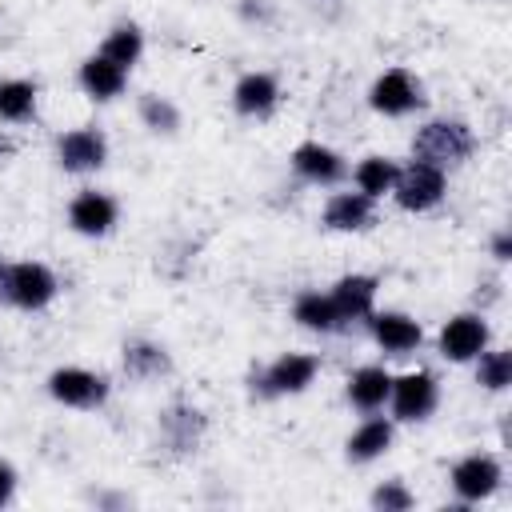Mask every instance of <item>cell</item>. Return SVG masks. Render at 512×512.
<instances>
[{
	"label": "cell",
	"instance_id": "obj_1",
	"mask_svg": "<svg viewBox=\"0 0 512 512\" xmlns=\"http://www.w3.org/2000/svg\"><path fill=\"white\" fill-rule=\"evenodd\" d=\"M472 148H476L472 128L460 124V120H432L412 140V156L424 160V164H436V168H448V164L468 160Z\"/></svg>",
	"mask_w": 512,
	"mask_h": 512
},
{
	"label": "cell",
	"instance_id": "obj_2",
	"mask_svg": "<svg viewBox=\"0 0 512 512\" xmlns=\"http://www.w3.org/2000/svg\"><path fill=\"white\" fill-rule=\"evenodd\" d=\"M392 196L400 208L408 212H428L444 200V168L436 164H424V160H412L408 168L396 172V184H392Z\"/></svg>",
	"mask_w": 512,
	"mask_h": 512
},
{
	"label": "cell",
	"instance_id": "obj_3",
	"mask_svg": "<svg viewBox=\"0 0 512 512\" xmlns=\"http://www.w3.org/2000/svg\"><path fill=\"white\" fill-rule=\"evenodd\" d=\"M0 292H4V300H12L16 308H28V312H32V308H44V304L56 296V276H52L44 264L24 260V264L4 268Z\"/></svg>",
	"mask_w": 512,
	"mask_h": 512
},
{
	"label": "cell",
	"instance_id": "obj_4",
	"mask_svg": "<svg viewBox=\"0 0 512 512\" xmlns=\"http://www.w3.org/2000/svg\"><path fill=\"white\" fill-rule=\"evenodd\" d=\"M484 348H488V324L476 312H460L440 328V356L444 360L464 364V360H476Z\"/></svg>",
	"mask_w": 512,
	"mask_h": 512
},
{
	"label": "cell",
	"instance_id": "obj_5",
	"mask_svg": "<svg viewBox=\"0 0 512 512\" xmlns=\"http://www.w3.org/2000/svg\"><path fill=\"white\" fill-rule=\"evenodd\" d=\"M48 392L60 404H72V408H96V404H104L108 384L88 368H56L48 376Z\"/></svg>",
	"mask_w": 512,
	"mask_h": 512
},
{
	"label": "cell",
	"instance_id": "obj_6",
	"mask_svg": "<svg viewBox=\"0 0 512 512\" xmlns=\"http://www.w3.org/2000/svg\"><path fill=\"white\" fill-rule=\"evenodd\" d=\"M392 412L396 420H424L436 408V380L428 372H408L400 380H392Z\"/></svg>",
	"mask_w": 512,
	"mask_h": 512
},
{
	"label": "cell",
	"instance_id": "obj_7",
	"mask_svg": "<svg viewBox=\"0 0 512 512\" xmlns=\"http://www.w3.org/2000/svg\"><path fill=\"white\" fill-rule=\"evenodd\" d=\"M316 356H304V352H288L280 360L268 364V372L260 376V392L264 396H280V392H304L316 376Z\"/></svg>",
	"mask_w": 512,
	"mask_h": 512
},
{
	"label": "cell",
	"instance_id": "obj_8",
	"mask_svg": "<svg viewBox=\"0 0 512 512\" xmlns=\"http://www.w3.org/2000/svg\"><path fill=\"white\" fill-rule=\"evenodd\" d=\"M56 156H60V164L68 172H88V168H100L104 164L108 144H104V136L96 128H72V132L60 136Z\"/></svg>",
	"mask_w": 512,
	"mask_h": 512
},
{
	"label": "cell",
	"instance_id": "obj_9",
	"mask_svg": "<svg viewBox=\"0 0 512 512\" xmlns=\"http://www.w3.org/2000/svg\"><path fill=\"white\" fill-rule=\"evenodd\" d=\"M372 108L376 112H384V116H404V112H412L416 104H420V88L412 84V76L404 72V68H392V72H384L376 84H372Z\"/></svg>",
	"mask_w": 512,
	"mask_h": 512
},
{
	"label": "cell",
	"instance_id": "obj_10",
	"mask_svg": "<svg viewBox=\"0 0 512 512\" xmlns=\"http://www.w3.org/2000/svg\"><path fill=\"white\" fill-rule=\"evenodd\" d=\"M500 484V464L492 456H464L452 468V488L460 500H484Z\"/></svg>",
	"mask_w": 512,
	"mask_h": 512
},
{
	"label": "cell",
	"instance_id": "obj_11",
	"mask_svg": "<svg viewBox=\"0 0 512 512\" xmlns=\"http://www.w3.org/2000/svg\"><path fill=\"white\" fill-rule=\"evenodd\" d=\"M68 224L76 232H84V236H104L116 224V204L104 192H80L68 204Z\"/></svg>",
	"mask_w": 512,
	"mask_h": 512
},
{
	"label": "cell",
	"instance_id": "obj_12",
	"mask_svg": "<svg viewBox=\"0 0 512 512\" xmlns=\"http://www.w3.org/2000/svg\"><path fill=\"white\" fill-rule=\"evenodd\" d=\"M292 168L304 176V180H312V184H336V180H344V160L332 152V148H324V144H300L296 152H292Z\"/></svg>",
	"mask_w": 512,
	"mask_h": 512
},
{
	"label": "cell",
	"instance_id": "obj_13",
	"mask_svg": "<svg viewBox=\"0 0 512 512\" xmlns=\"http://www.w3.org/2000/svg\"><path fill=\"white\" fill-rule=\"evenodd\" d=\"M372 336L380 340V348L384 352H392V356H404V352H412L416 344H420V324L412 320V316H404V312H380V316H372Z\"/></svg>",
	"mask_w": 512,
	"mask_h": 512
},
{
	"label": "cell",
	"instance_id": "obj_14",
	"mask_svg": "<svg viewBox=\"0 0 512 512\" xmlns=\"http://www.w3.org/2000/svg\"><path fill=\"white\" fill-rule=\"evenodd\" d=\"M328 296H332V304H336V312H340L344 324L348 320H364V316H372L376 280L372 276H344Z\"/></svg>",
	"mask_w": 512,
	"mask_h": 512
},
{
	"label": "cell",
	"instance_id": "obj_15",
	"mask_svg": "<svg viewBox=\"0 0 512 512\" xmlns=\"http://www.w3.org/2000/svg\"><path fill=\"white\" fill-rule=\"evenodd\" d=\"M124 80H128V68L112 64L108 56H92V60L80 64V88H84L92 100H112V96H120Z\"/></svg>",
	"mask_w": 512,
	"mask_h": 512
},
{
	"label": "cell",
	"instance_id": "obj_16",
	"mask_svg": "<svg viewBox=\"0 0 512 512\" xmlns=\"http://www.w3.org/2000/svg\"><path fill=\"white\" fill-rule=\"evenodd\" d=\"M276 96H280V88H276V80H272L268 72H248V76L236 84L232 104H236V112H244V116H268V112L276 108Z\"/></svg>",
	"mask_w": 512,
	"mask_h": 512
},
{
	"label": "cell",
	"instance_id": "obj_17",
	"mask_svg": "<svg viewBox=\"0 0 512 512\" xmlns=\"http://www.w3.org/2000/svg\"><path fill=\"white\" fill-rule=\"evenodd\" d=\"M324 224L336 232H356L372 224V200L364 192H336L324 208Z\"/></svg>",
	"mask_w": 512,
	"mask_h": 512
},
{
	"label": "cell",
	"instance_id": "obj_18",
	"mask_svg": "<svg viewBox=\"0 0 512 512\" xmlns=\"http://www.w3.org/2000/svg\"><path fill=\"white\" fill-rule=\"evenodd\" d=\"M388 392H392V376L384 368H360L348 380V400L356 408H364V412H376L388 400Z\"/></svg>",
	"mask_w": 512,
	"mask_h": 512
},
{
	"label": "cell",
	"instance_id": "obj_19",
	"mask_svg": "<svg viewBox=\"0 0 512 512\" xmlns=\"http://www.w3.org/2000/svg\"><path fill=\"white\" fill-rule=\"evenodd\" d=\"M292 316H296L304 328H312V332H336V328H344V320H340L332 296H320V292H304V296L296 300Z\"/></svg>",
	"mask_w": 512,
	"mask_h": 512
},
{
	"label": "cell",
	"instance_id": "obj_20",
	"mask_svg": "<svg viewBox=\"0 0 512 512\" xmlns=\"http://www.w3.org/2000/svg\"><path fill=\"white\" fill-rule=\"evenodd\" d=\"M388 444H392V420H364L356 432H352V440H348V456L352 460H376L380 452H388Z\"/></svg>",
	"mask_w": 512,
	"mask_h": 512
},
{
	"label": "cell",
	"instance_id": "obj_21",
	"mask_svg": "<svg viewBox=\"0 0 512 512\" xmlns=\"http://www.w3.org/2000/svg\"><path fill=\"white\" fill-rule=\"evenodd\" d=\"M124 372H128L132 380L164 376V372H168V356H164V348H156V344H148V340H136V344L124 348Z\"/></svg>",
	"mask_w": 512,
	"mask_h": 512
},
{
	"label": "cell",
	"instance_id": "obj_22",
	"mask_svg": "<svg viewBox=\"0 0 512 512\" xmlns=\"http://www.w3.org/2000/svg\"><path fill=\"white\" fill-rule=\"evenodd\" d=\"M164 432H168V440L180 448V452H188V448H196V440H200V432H204V416L196 412V408H184V404H176V408H168L164 412Z\"/></svg>",
	"mask_w": 512,
	"mask_h": 512
},
{
	"label": "cell",
	"instance_id": "obj_23",
	"mask_svg": "<svg viewBox=\"0 0 512 512\" xmlns=\"http://www.w3.org/2000/svg\"><path fill=\"white\" fill-rule=\"evenodd\" d=\"M396 172H400V168H396L388 156H368V160H360V168H356V188H360L368 200H376V196L392 192Z\"/></svg>",
	"mask_w": 512,
	"mask_h": 512
},
{
	"label": "cell",
	"instance_id": "obj_24",
	"mask_svg": "<svg viewBox=\"0 0 512 512\" xmlns=\"http://www.w3.org/2000/svg\"><path fill=\"white\" fill-rule=\"evenodd\" d=\"M140 52H144V36H140V28H136V24H116V28L108 32L104 48H100V56H108V60H112V64H120V68L136 64V60H140Z\"/></svg>",
	"mask_w": 512,
	"mask_h": 512
},
{
	"label": "cell",
	"instance_id": "obj_25",
	"mask_svg": "<svg viewBox=\"0 0 512 512\" xmlns=\"http://www.w3.org/2000/svg\"><path fill=\"white\" fill-rule=\"evenodd\" d=\"M32 108H36V84H28V80L0 84V120H28Z\"/></svg>",
	"mask_w": 512,
	"mask_h": 512
},
{
	"label": "cell",
	"instance_id": "obj_26",
	"mask_svg": "<svg viewBox=\"0 0 512 512\" xmlns=\"http://www.w3.org/2000/svg\"><path fill=\"white\" fill-rule=\"evenodd\" d=\"M476 360H480V364H476V380H480L484 388L500 392V388L512 384V356H508V352H480Z\"/></svg>",
	"mask_w": 512,
	"mask_h": 512
},
{
	"label": "cell",
	"instance_id": "obj_27",
	"mask_svg": "<svg viewBox=\"0 0 512 512\" xmlns=\"http://www.w3.org/2000/svg\"><path fill=\"white\" fill-rule=\"evenodd\" d=\"M140 120H144L152 132H176V128H180V112H176V104L164 100V96H144V100H140Z\"/></svg>",
	"mask_w": 512,
	"mask_h": 512
},
{
	"label": "cell",
	"instance_id": "obj_28",
	"mask_svg": "<svg viewBox=\"0 0 512 512\" xmlns=\"http://www.w3.org/2000/svg\"><path fill=\"white\" fill-rule=\"evenodd\" d=\"M372 508H380V512H408V508H412V492H408L404 484L388 480V484H380V488L372 492Z\"/></svg>",
	"mask_w": 512,
	"mask_h": 512
},
{
	"label": "cell",
	"instance_id": "obj_29",
	"mask_svg": "<svg viewBox=\"0 0 512 512\" xmlns=\"http://www.w3.org/2000/svg\"><path fill=\"white\" fill-rule=\"evenodd\" d=\"M12 488H16V472H12V468L0 460V504L12 496Z\"/></svg>",
	"mask_w": 512,
	"mask_h": 512
},
{
	"label": "cell",
	"instance_id": "obj_30",
	"mask_svg": "<svg viewBox=\"0 0 512 512\" xmlns=\"http://www.w3.org/2000/svg\"><path fill=\"white\" fill-rule=\"evenodd\" d=\"M492 256H496V260H508V256H512V236H508V232H500V236L492 240Z\"/></svg>",
	"mask_w": 512,
	"mask_h": 512
},
{
	"label": "cell",
	"instance_id": "obj_31",
	"mask_svg": "<svg viewBox=\"0 0 512 512\" xmlns=\"http://www.w3.org/2000/svg\"><path fill=\"white\" fill-rule=\"evenodd\" d=\"M16 152V140L12 136H0V156H12Z\"/></svg>",
	"mask_w": 512,
	"mask_h": 512
},
{
	"label": "cell",
	"instance_id": "obj_32",
	"mask_svg": "<svg viewBox=\"0 0 512 512\" xmlns=\"http://www.w3.org/2000/svg\"><path fill=\"white\" fill-rule=\"evenodd\" d=\"M0 276H4V260H0Z\"/></svg>",
	"mask_w": 512,
	"mask_h": 512
}]
</instances>
